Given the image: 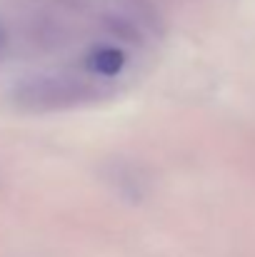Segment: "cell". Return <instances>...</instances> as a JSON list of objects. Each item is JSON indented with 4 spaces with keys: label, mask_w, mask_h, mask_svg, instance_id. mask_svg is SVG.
I'll list each match as a JSON object with an SVG mask.
<instances>
[{
    "label": "cell",
    "mask_w": 255,
    "mask_h": 257,
    "mask_svg": "<svg viewBox=\"0 0 255 257\" xmlns=\"http://www.w3.org/2000/svg\"><path fill=\"white\" fill-rule=\"evenodd\" d=\"M105 90L108 85H103L95 75L88 78L70 73H45L15 83L10 87V102L28 112H55L98 102Z\"/></svg>",
    "instance_id": "1"
},
{
    "label": "cell",
    "mask_w": 255,
    "mask_h": 257,
    "mask_svg": "<svg viewBox=\"0 0 255 257\" xmlns=\"http://www.w3.org/2000/svg\"><path fill=\"white\" fill-rule=\"evenodd\" d=\"M85 70L100 80H108V78H115L118 73L125 70L128 65V55L118 48V45H95L85 53V60H83Z\"/></svg>",
    "instance_id": "3"
},
{
    "label": "cell",
    "mask_w": 255,
    "mask_h": 257,
    "mask_svg": "<svg viewBox=\"0 0 255 257\" xmlns=\"http://www.w3.org/2000/svg\"><path fill=\"white\" fill-rule=\"evenodd\" d=\"M15 38L20 40L18 45L35 53V55H53V53H60L70 45L73 40V33L70 28L58 20V18H50V15H35L30 20H25Z\"/></svg>",
    "instance_id": "2"
}]
</instances>
